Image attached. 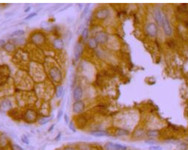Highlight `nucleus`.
Returning <instances> with one entry per match:
<instances>
[{"instance_id":"f257e3e1","label":"nucleus","mask_w":188,"mask_h":150,"mask_svg":"<svg viewBox=\"0 0 188 150\" xmlns=\"http://www.w3.org/2000/svg\"><path fill=\"white\" fill-rule=\"evenodd\" d=\"M48 76L52 81L57 84L60 83L62 81V73L58 67L53 66L48 70Z\"/></svg>"},{"instance_id":"f03ea898","label":"nucleus","mask_w":188,"mask_h":150,"mask_svg":"<svg viewBox=\"0 0 188 150\" xmlns=\"http://www.w3.org/2000/svg\"><path fill=\"white\" fill-rule=\"evenodd\" d=\"M30 40L36 45H43L46 41V36L43 32L35 31L30 36Z\"/></svg>"},{"instance_id":"7ed1b4c3","label":"nucleus","mask_w":188,"mask_h":150,"mask_svg":"<svg viewBox=\"0 0 188 150\" xmlns=\"http://www.w3.org/2000/svg\"><path fill=\"white\" fill-rule=\"evenodd\" d=\"M11 74V70L6 64L0 65V86H3L7 82Z\"/></svg>"},{"instance_id":"20e7f679","label":"nucleus","mask_w":188,"mask_h":150,"mask_svg":"<svg viewBox=\"0 0 188 150\" xmlns=\"http://www.w3.org/2000/svg\"><path fill=\"white\" fill-rule=\"evenodd\" d=\"M24 120L29 123H34L37 120V113L34 109H27L22 115Z\"/></svg>"},{"instance_id":"39448f33","label":"nucleus","mask_w":188,"mask_h":150,"mask_svg":"<svg viewBox=\"0 0 188 150\" xmlns=\"http://www.w3.org/2000/svg\"><path fill=\"white\" fill-rule=\"evenodd\" d=\"M145 30L148 36L153 38L155 37V36H157L158 33V25L155 22H149L147 25H146Z\"/></svg>"},{"instance_id":"423d86ee","label":"nucleus","mask_w":188,"mask_h":150,"mask_svg":"<svg viewBox=\"0 0 188 150\" xmlns=\"http://www.w3.org/2000/svg\"><path fill=\"white\" fill-rule=\"evenodd\" d=\"M162 28H163V31L164 33V34L167 36H172V28L171 27L170 22L169 20L168 16L167 15L164 14V17L163 23L162 25Z\"/></svg>"},{"instance_id":"0eeeda50","label":"nucleus","mask_w":188,"mask_h":150,"mask_svg":"<svg viewBox=\"0 0 188 150\" xmlns=\"http://www.w3.org/2000/svg\"><path fill=\"white\" fill-rule=\"evenodd\" d=\"M110 14L109 10L107 7H102L97 10L94 13V17L98 20H107Z\"/></svg>"},{"instance_id":"6e6552de","label":"nucleus","mask_w":188,"mask_h":150,"mask_svg":"<svg viewBox=\"0 0 188 150\" xmlns=\"http://www.w3.org/2000/svg\"><path fill=\"white\" fill-rule=\"evenodd\" d=\"M86 104L83 101H75L72 105V111L75 114H80L85 111Z\"/></svg>"},{"instance_id":"1a4fd4ad","label":"nucleus","mask_w":188,"mask_h":150,"mask_svg":"<svg viewBox=\"0 0 188 150\" xmlns=\"http://www.w3.org/2000/svg\"><path fill=\"white\" fill-rule=\"evenodd\" d=\"M94 38L98 43V44H100V45H104L109 40L108 34L105 31H103V30L96 33Z\"/></svg>"},{"instance_id":"9d476101","label":"nucleus","mask_w":188,"mask_h":150,"mask_svg":"<svg viewBox=\"0 0 188 150\" xmlns=\"http://www.w3.org/2000/svg\"><path fill=\"white\" fill-rule=\"evenodd\" d=\"M164 17V14L162 12V11L160 8H155L153 12V18H154L155 24L158 26H162V23H163Z\"/></svg>"},{"instance_id":"9b49d317","label":"nucleus","mask_w":188,"mask_h":150,"mask_svg":"<svg viewBox=\"0 0 188 150\" xmlns=\"http://www.w3.org/2000/svg\"><path fill=\"white\" fill-rule=\"evenodd\" d=\"M83 44L81 42H77L74 48V56L75 60L78 61L83 55Z\"/></svg>"},{"instance_id":"f8f14e48","label":"nucleus","mask_w":188,"mask_h":150,"mask_svg":"<svg viewBox=\"0 0 188 150\" xmlns=\"http://www.w3.org/2000/svg\"><path fill=\"white\" fill-rule=\"evenodd\" d=\"M13 109V103L9 99H3L0 101V110L2 111H10Z\"/></svg>"},{"instance_id":"ddd939ff","label":"nucleus","mask_w":188,"mask_h":150,"mask_svg":"<svg viewBox=\"0 0 188 150\" xmlns=\"http://www.w3.org/2000/svg\"><path fill=\"white\" fill-rule=\"evenodd\" d=\"M72 97L75 101L81 100L82 97H83V88L80 86H77L72 91Z\"/></svg>"},{"instance_id":"4468645a","label":"nucleus","mask_w":188,"mask_h":150,"mask_svg":"<svg viewBox=\"0 0 188 150\" xmlns=\"http://www.w3.org/2000/svg\"><path fill=\"white\" fill-rule=\"evenodd\" d=\"M91 135L96 137V138H101V137H109L110 135L109 133L107 131L103 130H93L89 132Z\"/></svg>"},{"instance_id":"2eb2a0df","label":"nucleus","mask_w":188,"mask_h":150,"mask_svg":"<svg viewBox=\"0 0 188 150\" xmlns=\"http://www.w3.org/2000/svg\"><path fill=\"white\" fill-rule=\"evenodd\" d=\"M52 45H53L54 48L57 49V50H62L65 46V43H64L63 39L61 38H55V39H54Z\"/></svg>"},{"instance_id":"dca6fc26","label":"nucleus","mask_w":188,"mask_h":150,"mask_svg":"<svg viewBox=\"0 0 188 150\" xmlns=\"http://www.w3.org/2000/svg\"><path fill=\"white\" fill-rule=\"evenodd\" d=\"M5 48V50L8 53H12V52L15 51L16 50V45L13 42H7L6 43V44L5 45V46L3 47Z\"/></svg>"},{"instance_id":"f3484780","label":"nucleus","mask_w":188,"mask_h":150,"mask_svg":"<svg viewBox=\"0 0 188 150\" xmlns=\"http://www.w3.org/2000/svg\"><path fill=\"white\" fill-rule=\"evenodd\" d=\"M98 43L94 37H91L88 41V47L92 50H94L98 48Z\"/></svg>"},{"instance_id":"a211bd4d","label":"nucleus","mask_w":188,"mask_h":150,"mask_svg":"<svg viewBox=\"0 0 188 150\" xmlns=\"http://www.w3.org/2000/svg\"><path fill=\"white\" fill-rule=\"evenodd\" d=\"M159 131L156 130V129H149V130H148L147 132V133H146L147 136H148L149 138H152V139L158 137V136L159 135Z\"/></svg>"},{"instance_id":"6ab92c4d","label":"nucleus","mask_w":188,"mask_h":150,"mask_svg":"<svg viewBox=\"0 0 188 150\" xmlns=\"http://www.w3.org/2000/svg\"><path fill=\"white\" fill-rule=\"evenodd\" d=\"M130 134V131L125 129H117L115 132V135L118 137L122 136H127Z\"/></svg>"},{"instance_id":"aec40b11","label":"nucleus","mask_w":188,"mask_h":150,"mask_svg":"<svg viewBox=\"0 0 188 150\" xmlns=\"http://www.w3.org/2000/svg\"><path fill=\"white\" fill-rule=\"evenodd\" d=\"M65 94L64 91V88L62 86H57V89H56V92H55V95L57 98H61Z\"/></svg>"},{"instance_id":"412c9836","label":"nucleus","mask_w":188,"mask_h":150,"mask_svg":"<svg viewBox=\"0 0 188 150\" xmlns=\"http://www.w3.org/2000/svg\"><path fill=\"white\" fill-rule=\"evenodd\" d=\"M104 147L106 150H120L117 148L116 143H112V142H107V143L105 144Z\"/></svg>"},{"instance_id":"4be33fe9","label":"nucleus","mask_w":188,"mask_h":150,"mask_svg":"<svg viewBox=\"0 0 188 150\" xmlns=\"http://www.w3.org/2000/svg\"><path fill=\"white\" fill-rule=\"evenodd\" d=\"M25 34V31L24 30H16L15 31H14L13 33H11V34L10 35L11 37H22V36H24Z\"/></svg>"},{"instance_id":"5701e85b","label":"nucleus","mask_w":188,"mask_h":150,"mask_svg":"<svg viewBox=\"0 0 188 150\" xmlns=\"http://www.w3.org/2000/svg\"><path fill=\"white\" fill-rule=\"evenodd\" d=\"M90 7H91V4H86V5L84 6L83 9V11H82L80 18L83 19L84 17H86V16L87 14L89 13V10H90Z\"/></svg>"},{"instance_id":"b1692460","label":"nucleus","mask_w":188,"mask_h":150,"mask_svg":"<svg viewBox=\"0 0 188 150\" xmlns=\"http://www.w3.org/2000/svg\"><path fill=\"white\" fill-rule=\"evenodd\" d=\"M80 36H81L82 39L83 40V41H86V39H88L89 36V30L88 28H85L84 30H83V32L81 33L80 34Z\"/></svg>"},{"instance_id":"393cba45","label":"nucleus","mask_w":188,"mask_h":150,"mask_svg":"<svg viewBox=\"0 0 188 150\" xmlns=\"http://www.w3.org/2000/svg\"><path fill=\"white\" fill-rule=\"evenodd\" d=\"M25 39L22 37H18V38H15V39H12V42L14 43L16 45H23L24 43H25Z\"/></svg>"},{"instance_id":"a878e982","label":"nucleus","mask_w":188,"mask_h":150,"mask_svg":"<svg viewBox=\"0 0 188 150\" xmlns=\"http://www.w3.org/2000/svg\"><path fill=\"white\" fill-rule=\"evenodd\" d=\"M21 141L24 144L29 145V143H30V141H29V138H28L26 135H25V134H22V135L21 136Z\"/></svg>"},{"instance_id":"bb28decb","label":"nucleus","mask_w":188,"mask_h":150,"mask_svg":"<svg viewBox=\"0 0 188 150\" xmlns=\"http://www.w3.org/2000/svg\"><path fill=\"white\" fill-rule=\"evenodd\" d=\"M71 38H72V34H71V32L70 31V30H68L67 32L66 33V42H67L68 44L70 43Z\"/></svg>"},{"instance_id":"cd10ccee","label":"nucleus","mask_w":188,"mask_h":150,"mask_svg":"<svg viewBox=\"0 0 188 150\" xmlns=\"http://www.w3.org/2000/svg\"><path fill=\"white\" fill-rule=\"evenodd\" d=\"M149 150H163V148H162V146L155 144L153 145V146H150V147H149Z\"/></svg>"},{"instance_id":"c85d7f7f","label":"nucleus","mask_w":188,"mask_h":150,"mask_svg":"<svg viewBox=\"0 0 188 150\" xmlns=\"http://www.w3.org/2000/svg\"><path fill=\"white\" fill-rule=\"evenodd\" d=\"M36 16H37V13L33 12L31 13V14H30L28 15L26 17H25V20H30L34 18V17H35Z\"/></svg>"},{"instance_id":"c756f323","label":"nucleus","mask_w":188,"mask_h":150,"mask_svg":"<svg viewBox=\"0 0 188 150\" xmlns=\"http://www.w3.org/2000/svg\"><path fill=\"white\" fill-rule=\"evenodd\" d=\"M63 116V110H62V109H60L58 111V112H57V121H60L61 119V118Z\"/></svg>"},{"instance_id":"7c9ffc66","label":"nucleus","mask_w":188,"mask_h":150,"mask_svg":"<svg viewBox=\"0 0 188 150\" xmlns=\"http://www.w3.org/2000/svg\"><path fill=\"white\" fill-rule=\"evenodd\" d=\"M69 127L70 130L72 131L73 132H77V129H76V128H75V123H74V122H73V121L69 122Z\"/></svg>"},{"instance_id":"2f4dec72","label":"nucleus","mask_w":188,"mask_h":150,"mask_svg":"<svg viewBox=\"0 0 188 150\" xmlns=\"http://www.w3.org/2000/svg\"><path fill=\"white\" fill-rule=\"evenodd\" d=\"M49 119H45V118H41L40 120H39V123L40 124V125H45L47 123H48L49 122Z\"/></svg>"},{"instance_id":"473e14b6","label":"nucleus","mask_w":188,"mask_h":150,"mask_svg":"<svg viewBox=\"0 0 188 150\" xmlns=\"http://www.w3.org/2000/svg\"><path fill=\"white\" fill-rule=\"evenodd\" d=\"M84 30V24H82L78 27V29L77 30V34H81V33L83 32V30Z\"/></svg>"},{"instance_id":"72a5a7b5","label":"nucleus","mask_w":188,"mask_h":150,"mask_svg":"<svg viewBox=\"0 0 188 150\" xmlns=\"http://www.w3.org/2000/svg\"><path fill=\"white\" fill-rule=\"evenodd\" d=\"M116 145L120 150H127V147L125 145H122L121 143H116Z\"/></svg>"},{"instance_id":"f704fd0d","label":"nucleus","mask_w":188,"mask_h":150,"mask_svg":"<svg viewBox=\"0 0 188 150\" xmlns=\"http://www.w3.org/2000/svg\"><path fill=\"white\" fill-rule=\"evenodd\" d=\"M145 143H147V144H149V145H150V146H153V145L157 144L156 142H155V141L153 139L147 140V141H145Z\"/></svg>"},{"instance_id":"c9c22d12","label":"nucleus","mask_w":188,"mask_h":150,"mask_svg":"<svg viewBox=\"0 0 188 150\" xmlns=\"http://www.w3.org/2000/svg\"><path fill=\"white\" fill-rule=\"evenodd\" d=\"M63 118H64V121H65V123H66V124H69V118L67 114H64Z\"/></svg>"},{"instance_id":"e433bc0d","label":"nucleus","mask_w":188,"mask_h":150,"mask_svg":"<svg viewBox=\"0 0 188 150\" xmlns=\"http://www.w3.org/2000/svg\"><path fill=\"white\" fill-rule=\"evenodd\" d=\"M61 136H62V133H61V132H59L58 134H57V136H56V137H55L54 140H55V141H60V139H61Z\"/></svg>"},{"instance_id":"4c0bfd02","label":"nucleus","mask_w":188,"mask_h":150,"mask_svg":"<svg viewBox=\"0 0 188 150\" xmlns=\"http://www.w3.org/2000/svg\"><path fill=\"white\" fill-rule=\"evenodd\" d=\"M71 5H71V4H70V5H66V6H65V7H62V9H60V11H58V13L62 12V11H65V10H67L68 8H69V7H71Z\"/></svg>"},{"instance_id":"58836bf2","label":"nucleus","mask_w":188,"mask_h":150,"mask_svg":"<svg viewBox=\"0 0 188 150\" xmlns=\"http://www.w3.org/2000/svg\"><path fill=\"white\" fill-rule=\"evenodd\" d=\"M5 44H6L5 40H4V39H0V47H4Z\"/></svg>"},{"instance_id":"ea45409f","label":"nucleus","mask_w":188,"mask_h":150,"mask_svg":"<svg viewBox=\"0 0 188 150\" xmlns=\"http://www.w3.org/2000/svg\"><path fill=\"white\" fill-rule=\"evenodd\" d=\"M62 150H76V149L72 147H64Z\"/></svg>"},{"instance_id":"a19ab883","label":"nucleus","mask_w":188,"mask_h":150,"mask_svg":"<svg viewBox=\"0 0 188 150\" xmlns=\"http://www.w3.org/2000/svg\"><path fill=\"white\" fill-rule=\"evenodd\" d=\"M14 148L15 149V150H24L23 149L21 148L20 146H18V145H14Z\"/></svg>"},{"instance_id":"79ce46f5","label":"nucleus","mask_w":188,"mask_h":150,"mask_svg":"<svg viewBox=\"0 0 188 150\" xmlns=\"http://www.w3.org/2000/svg\"><path fill=\"white\" fill-rule=\"evenodd\" d=\"M54 127H55V124H52V125L49 127V129H48V132H51L52 131H53L54 129Z\"/></svg>"},{"instance_id":"37998d69","label":"nucleus","mask_w":188,"mask_h":150,"mask_svg":"<svg viewBox=\"0 0 188 150\" xmlns=\"http://www.w3.org/2000/svg\"><path fill=\"white\" fill-rule=\"evenodd\" d=\"M31 6H29V7H27V8H25V13H28V12H29V11H30V10H31Z\"/></svg>"},{"instance_id":"c03bdc74","label":"nucleus","mask_w":188,"mask_h":150,"mask_svg":"<svg viewBox=\"0 0 188 150\" xmlns=\"http://www.w3.org/2000/svg\"><path fill=\"white\" fill-rule=\"evenodd\" d=\"M186 141H187V142H188V137L186 138Z\"/></svg>"},{"instance_id":"a18cd8bd","label":"nucleus","mask_w":188,"mask_h":150,"mask_svg":"<svg viewBox=\"0 0 188 150\" xmlns=\"http://www.w3.org/2000/svg\"><path fill=\"white\" fill-rule=\"evenodd\" d=\"M128 150H132V149H128Z\"/></svg>"}]
</instances>
